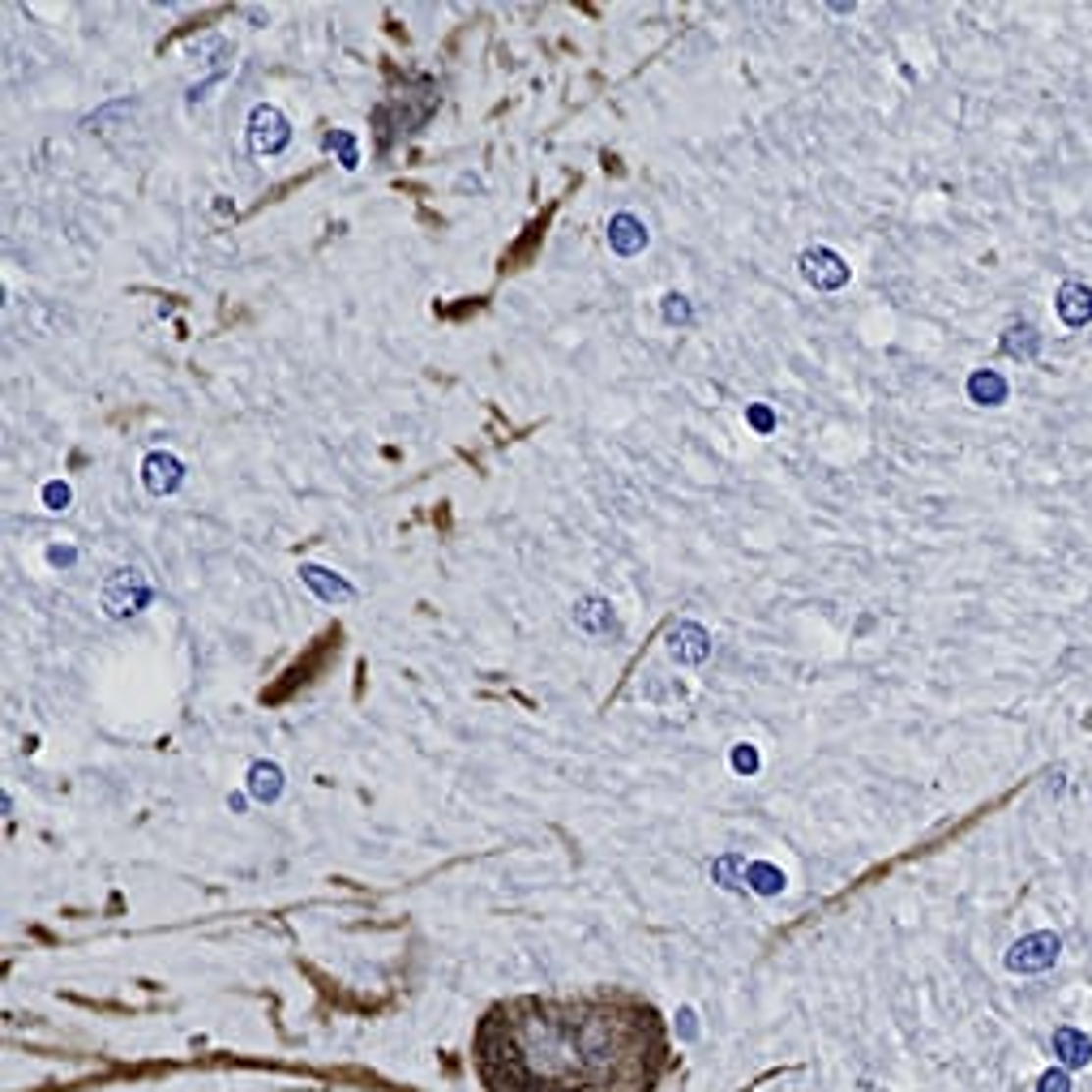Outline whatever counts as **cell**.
Masks as SVG:
<instances>
[{"label":"cell","mask_w":1092,"mask_h":1092,"mask_svg":"<svg viewBox=\"0 0 1092 1092\" xmlns=\"http://www.w3.org/2000/svg\"><path fill=\"white\" fill-rule=\"evenodd\" d=\"M733 771H737V776H754V771H758V750L746 746V742L737 746L733 750Z\"/></svg>","instance_id":"18"},{"label":"cell","mask_w":1092,"mask_h":1092,"mask_svg":"<svg viewBox=\"0 0 1092 1092\" xmlns=\"http://www.w3.org/2000/svg\"><path fill=\"white\" fill-rule=\"evenodd\" d=\"M249 142H253L257 155H279V150L291 142V129L284 121V112L270 108V103L253 108V116H249Z\"/></svg>","instance_id":"3"},{"label":"cell","mask_w":1092,"mask_h":1092,"mask_svg":"<svg viewBox=\"0 0 1092 1092\" xmlns=\"http://www.w3.org/2000/svg\"><path fill=\"white\" fill-rule=\"evenodd\" d=\"M1003 351H1007L1012 360H1037V351H1041V335H1037V326H1028V322L1007 326V335H1003Z\"/></svg>","instance_id":"14"},{"label":"cell","mask_w":1092,"mask_h":1092,"mask_svg":"<svg viewBox=\"0 0 1092 1092\" xmlns=\"http://www.w3.org/2000/svg\"><path fill=\"white\" fill-rule=\"evenodd\" d=\"M673 1037L681 1041V1045H695L699 1037H702V1024H699V1012L690 1003H681L677 1012H673Z\"/></svg>","instance_id":"16"},{"label":"cell","mask_w":1092,"mask_h":1092,"mask_svg":"<svg viewBox=\"0 0 1092 1092\" xmlns=\"http://www.w3.org/2000/svg\"><path fill=\"white\" fill-rule=\"evenodd\" d=\"M150 600V587L142 583V574L137 570H121L116 579L108 583V592H103V608H108L112 617H125V613H137Z\"/></svg>","instance_id":"4"},{"label":"cell","mask_w":1092,"mask_h":1092,"mask_svg":"<svg viewBox=\"0 0 1092 1092\" xmlns=\"http://www.w3.org/2000/svg\"><path fill=\"white\" fill-rule=\"evenodd\" d=\"M574 626L587 634H608L613 630V604L600 600V596H587V600L574 604Z\"/></svg>","instance_id":"11"},{"label":"cell","mask_w":1092,"mask_h":1092,"mask_svg":"<svg viewBox=\"0 0 1092 1092\" xmlns=\"http://www.w3.org/2000/svg\"><path fill=\"white\" fill-rule=\"evenodd\" d=\"M1037 1092H1071V1075H1066V1066H1050V1071H1041Z\"/></svg>","instance_id":"17"},{"label":"cell","mask_w":1092,"mask_h":1092,"mask_svg":"<svg viewBox=\"0 0 1092 1092\" xmlns=\"http://www.w3.org/2000/svg\"><path fill=\"white\" fill-rule=\"evenodd\" d=\"M797 266H802L806 284L818 287V291H836V287L849 284V266H844V257L831 253V249H806L802 257H797Z\"/></svg>","instance_id":"2"},{"label":"cell","mask_w":1092,"mask_h":1092,"mask_svg":"<svg viewBox=\"0 0 1092 1092\" xmlns=\"http://www.w3.org/2000/svg\"><path fill=\"white\" fill-rule=\"evenodd\" d=\"M338 146V155H343V168H356V142H351V133H331V150Z\"/></svg>","instance_id":"21"},{"label":"cell","mask_w":1092,"mask_h":1092,"mask_svg":"<svg viewBox=\"0 0 1092 1092\" xmlns=\"http://www.w3.org/2000/svg\"><path fill=\"white\" fill-rule=\"evenodd\" d=\"M746 887L758 891V896H780V891H784V870H776L771 861H750L746 865Z\"/></svg>","instance_id":"15"},{"label":"cell","mask_w":1092,"mask_h":1092,"mask_svg":"<svg viewBox=\"0 0 1092 1092\" xmlns=\"http://www.w3.org/2000/svg\"><path fill=\"white\" fill-rule=\"evenodd\" d=\"M142 476H146V489L155 493V497H163V493H176V489H181L184 467H181V459H176V454L155 450V454H150V459L142 463Z\"/></svg>","instance_id":"7"},{"label":"cell","mask_w":1092,"mask_h":1092,"mask_svg":"<svg viewBox=\"0 0 1092 1092\" xmlns=\"http://www.w3.org/2000/svg\"><path fill=\"white\" fill-rule=\"evenodd\" d=\"M746 420H750V425H754L758 433H771V429H776V416H771L767 407H758V403H754V407H750V412H746Z\"/></svg>","instance_id":"22"},{"label":"cell","mask_w":1092,"mask_h":1092,"mask_svg":"<svg viewBox=\"0 0 1092 1092\" xmlns=\"http://www.w3.org/2000/svg\"><path fill=\"white\" fill-rule=\"evenodd\" d=\"M668 655H673L677 664H702L711 655V634L695 626V621H677V626L668 630Z\"/></svg>","instance_id":"5"},{"label":"cell","mask_w":1092,"mask_h":1092,"mask_svg":"<svg viewBox=\"0 0 1092 1092\" xmlns=\"http://www.w3.org/2000/svg\"><path fill=\"white\" fill-rule=\"evenodd\" d=\"M1054 313L1063 317L1066 326H1088L1092 322V287L1088 284H1063L1059 296H1054Z\"/></svg>","instance_id":"6"},{"label":"cell","mask_w":1092,"mask_h":1092,"mask_svg":"<svg viewBox=\"0 0 1092 1092\" xmlns=\"http://www.w3.org/2000/svg\"><path fill=\"white\" fill-rule=\"evenodd\" d=\"M52 561H56V566H69V561H74V553H69V548H65V553H61V548H52Z\"/></svg>","instance_id":"24"},{"label":"cell","mask_w":1092,"mask_h":1092,"mask_svg":"<svg viewBox=\"0 0 1092 1092\" xmlns=\"http://www.w3.org/2000/svg\"><path fill=\"white\" fill-rule=\"evenodd\" d=\"M1054 1054H1059V1066H1088L1092 1063V1041L1075 1028H1059L1054 1032Z\"/></svg>","instance_id":"12"},{"label":"cell","mask_w":1092,"mask_h":1092,"mask_svg":"<svg viewBox=\"0 0 1092 1092\" xmlns=\"http://www.w3.org/2000/svg\"><path fill=\"white\" fill-rule=\"evenodd\" d=\"M968 398H972V403H981V407L1007 403V378H1003V373H994V369H977L968 378Z\"/></svg>","instance_id":"13"},{"label":"cell","mask_w":1092,"mask_h":1092,"mask_svg":"<svg viewBox=\"0 0 1092 1092\" xmlns=\"http://www.w3.org/2000/svg\"><path fill=\"white\" fill-rule=\"evenodd\" d=\"M1059 951H1063V938H1059V934L1037 930V934L1019 938V943L1007 951V968H1012V972H1045V968H1054Z\"/></svg>","instance_id":"1"},{"label":"cell","mask_w":1092,"mask_h":1092,"mask_svg":"<svg viewBox=\"0 0 1092 1092\" xmlns=\"http://www.w3.org/2000/svg\"><path fill=\"white\" fill-rule=\"evenodd\" d=\"M43 501H48V510H65L69 506V485H61V480L43 485Z\"/></svg>","instance_id":"19"},{"label":"cell","mask_w":1092,"mask_h":1092,"mask_svg":"<svg viewBox=\"0 0 1092 1092\" xmlns=\"http://www.w3.org/2000/svg\"><path fill=\"white\" fill-rule=\"evenodd\" d=\"M608 244H613V253L630 257V253L648 249V228L634 215H613V223H608Z\"/></svg>","instance_id":"9"},{"label":"cell","mask_w":1092,"mask_h":1092,"mask_svg":"<svg viewBox=\"0 0 1092 1092\" xmlns=\"http://www.w3.org/2000/svg\"><path fill=\"white\" fill-rule=\"evenodd\" d=\"M664 317L668 322H690V304H686V296H664Z\"/></svg>","instance_id":"20"},{"label":"cell","mask_w":1092,"mask_h":1092,"mask_svg":"<svg viewBox=\"0 0 1092 1092\" xmlns=\"http://www.w3.org/2000/svg\"><path fill=\"white\" fill-rule=\"evenodd\" d=\"M300 579L309 583L326 604H335V600H356V587L343 583V579H338V574H331V570H322V566H300Z\"/></svg>","instance_id":"10"},{"label":"cell","mask_w":1092,"mask_h":1092,"mask_svg":"<svg viewBox=\"0 0 1092 1092\" xmlns=\"http://www.w3.org/2000/svg\"><path fill=\"white\" fill-rule=\"evenodd\" d=\"M228 806H232V809H236V814H240V809L249 806V797H244V793H232V797H228Z\"/></svg>","instance_id":"23"},{"label":"cell","mask_w":1092,"mask_h":1092,"mask_svg":"<svg viewBox=\"0 0 1092 1092\" xmlns=\"http://www.w3.org/2000/svg\"><path fill=\"white\" fill-rule=\"evenodd\" d=\"M244 793L262 806L279 802V793H284V771H279V762H253L249 780H244Z\"/></svg>","instance_id":"8"}]
</instances>
